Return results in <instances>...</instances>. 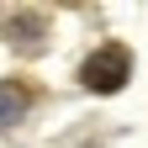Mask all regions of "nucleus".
I'll return each instance as SVG.
<instances>
[{"label": "nucleus", "mask_w": 148, "mask_h": 148, "mask_svg": "<svg viewBox=\"0 0 148 148\" xmlns=\"http://www.w3.org/2000/svg\"><path fill=\"white\" fill-rule=\"evenodd\" d=\"M32 95H37V90L27 79H0V127H11L16 116H21V111L32 106Z\"/></svg>", "instance_id": "nucleus-2"}, {"label": "nucleus", "mask_w": 148, "mask_h": 148, "mask_svg": "<svg viewBox=\"0 0 148 148\" xmlns=\"http://www.w3.org/2000/svg\"><path fill=\"white\" fill-rule=\"evenodd\" d=\"M127 74H132L127 48H122V42H106V48H95V53L85 58L79 79H85V90H95V95H111V90H122V85H127Z\"/></svg>", "instance_id": "nucleus-1"}]
</instances>
